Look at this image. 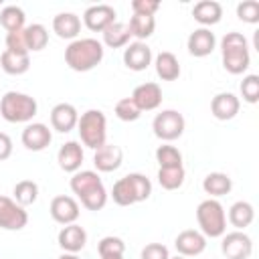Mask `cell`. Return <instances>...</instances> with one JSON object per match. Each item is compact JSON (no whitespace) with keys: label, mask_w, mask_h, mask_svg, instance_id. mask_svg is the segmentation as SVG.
<instances>
[{"label":"cell","mask_w":259,"mask_h":259,"mask_svg":"<svg viewBox=\"0 0 259 259\" xmlns=\"http://www.w3.org/2000/svg\"><path fill=\"white\" fill-rule=\"evenodd\" d=\"M186 47L192 57H208L217 47V36L210 28H196L190 32Z\"/></svg>","instance_id":"e0dca14e"},{"label":"cell","mask_w":259,"mask_h":259,"mask_svg":"<svg viewBox=\"0 0 259 259\" xmlns=\"http://www.w3.org/2000/svg\"><path fill=\"white\" fill-rule=\"evenodd\" d=\"M28 223V214L24 206L8 196H0V229L4 231H20Z\"/></svg>","instance_id":"9c48e42d"},{"label":"cell","mask_w":259,"mask_h":259,"mask_svg":"<svg viewBox=\"0 0 259 259\" xmlns=\"http://www.w3.org/2000/svg\"><path fill=\"white\" fill-rule=\"evenodd\" d=\"M101 259H123V255H103Z\"/></svg>","instance_id":"f6af8a7d"},{"label":"cell","mask_w":259,"mask_h":259,"mask_svg":"<svg viewBox=\"0 0 259 259\" xmlns=\"http://www.w3.org/2000/svg\"><path fill=\"white\" fill-rule=\"evenodd\" d=\"M49 212H51L53 221H57L59 225H73L79 219V202L73 196L59 194L51 200Z\"/></svg>","instance_id":"8fae6325"},{"label":"cell","mask_w":259,"mask_h":259,"mask_svg":"<svg viewBox=\"0 0 259 259\" xmlns=\"http://www.w3.org/2000/svg\"><path fill=\"white\" fill-rule=\"evenodd\" d=\"M152 194V182L148 176L140 172H132L119 178L111 188V198L119 206H130L142 200H148Z\"/></svg>","instance_id":"3957f363"},{"label":"cell","mask_w":259,"mask_h":259,"mask_svg":"<svg viewBox=\"0 0 259 259\" xmlns=\"http://www.w3.org/2000/svg\"><path fill=\"white\" fill-rule=\"evenodd\" d=\"M221 53H223V67L231 75H241L251 65L249 42L241 32H227L221 40Z\"/></svg>","instance_id":"277c9868"},{"label":"cell","mask_w":259,"mask_h":259,"mask_svg":"<svg viewBox=\"0 0 259 259\" xmlns=\"http://www.w3.org/2000/svg\"><path fill=\"white\" fill-rule=\"evenodd\" d=\"M192 16L196 22L202 24V28H206L210 24H217L223 18V6L217 0H200L194 4Z\"/></svg>","instance_id":"cb8c5ba5"},{"label":"cell","mask_w":259,"mask_h":259,"mask_svg":"<svg viewBox=\"0 0 259 259\" xmlns=\"http://www.w3.org/2000/svg\"><path fill=\"white\" fill-rule=\"evenodd\" d=\"M170 259H186V257H182V255H176V257H170Z\"/></svg>","instance_id":"bcb514c9"},{"label":"cell","mask_w":259,"mask_h":259,"mask_svg":"<svg viewBox=\"0 0 259 259\" xmlns=\"http://www.w3.org/2000/svg\"><path fill=\"white\" fill-rule=\"evenodd\" d=\"M121 160H123V152L115 144H103L101 148L95 150V156H93V164L99 172L117 170L121 166Z\"/></svg>","instance_id":"ac0fdd59"},{"label":"cell","mask_w":259,"mask_h":259,"mask_svg":"<svg viewBox=\"0 0 259 259\" xmlns=\"http://www.w3.org/2000/svg\"><path fill=\"white\" fill-rule=\"evenodd\" d=\"M132 38V32H130V26L125 22H113L109 24L105 30H103V42L109 47V49H119V47H127Z\"/></svg>","instance_id":"f1b7e54d"},{"label":"cell","mask_w":259,"mask_h":259,"mask_svg":"<svg viewBox=\"0 0 259 259\" xmlns=\"http://www.w3.org/2000/svg\"><path fill=\"white\" fill-rule=\"evenodd\" d=\"M241 95L247 103H257L259 101V75H247L241 81Z\"/></svg>","instance_id":"8d00e7d4"},{"label":"cell","mask_w":259,"mask_h":259,"mask_svg":"<svg viewBox=\"0 0 259 259\" xmlns=\"http://www.w3.org/2000/svg\"><path fill=\"white\" fill-rule=\"evenodd\" d=\"M10 154H12V140H10L8 134L0 132V162L2 160H8Z\"/></svg>","instance_id":"7bdbcfd3"},{"label":"cell","mask_w":259,"mask_h":259,"mask_svg":"<svg viewBox=\"0 0 259 259\" xmlns=\"http://www.w3.org/2000/svg\"><path fill=\"white\" fill-rule=\"evenodd\" d=\"M24 20H26V16H24V10H22L20 6L10 4V6H4V8L0 10V24H2L8 32H18V30H22V28H24Z\"/></svg>","instance_id":"4dcf8cb0"},{"label":"cell","mask_w":259,"mask_h":259,"mask_svg":"<svg viewBox=\"0 0 259 259\" xmlns=\"http://www.w3.org/2000/svg\"><path fill=\"white\" fill-rule=\"evenodd\" d=\"M156 160H158L160 168H178V166H182V154H180V150L174 148V146H168V144L158 146Z\"/></svg>","instance_id":"e575fe53"},{"label":"cell","mask_w":259,"mask_h":259,"mask_svg":"<svg viewBox=\"0 0 259 259\" xmlns=\"http://www.w3.org/2000/svg\"><path fill=\"white\" fill-rule=\"evenodd\" d=\"M174 247L182 257H196L206 249V237L200 231L186 229L174 239Z\"/></svg>","instance_id":"4fadbf2b"},{"label":"cell","mask_w":259,"mask_h":259,"mask_svg":"<svg viewBox=\"0 0 259 259\" xmlns=\"http://www.w3.org/2000/svg\"><path fill=\"white\" fill-rule=\"evenodd\" d=\"M83 22L89 30H95V32H103L109 24L115 22V10L113 6L109 4H95V6H89L85 12H83Z\"/></svg>","instance_id":"7c38bea8"},{"label":"cell","mask_w":259,"mask_h":259,"mask_svg":"<svg viewBox=\"0 0 259 259\" xmlns=\"http://www.w3.org/2000/svg\"><path fill=\"white\" fill-rule=\"evenodd\" d=\"M158 182L164 190H176L184 184V168H160L158 170Z\"/></svg>","instance_id":"d6a6232c"},{"label":"cell","mask_w":259,"mask_h":259,"mask_svg":"<svg viewBox=\"0 0 259 259\" xmlns=\"http://www.w3.org/2000/svg\"><path fill=\"white\" fill-rule=\"evenodd\" d=\"M123 63L132 71H144L152 63V49L142 40L130 42L123 51Z\"/></svg>","instance_id":"9a60e30c"},{"label":"cell","mask_w":259,"mask_h":259,"mask_svg":"<svg viewBox=\"0 0 259 259\" xmlns=\"http://www.w3.org/2000/svg\"><path fill=\"white\" fill-rule=\"evenodd\" d=\"M253 219H255V208L247 200H237L229 208V221L237 231H243L245 227H249L253 223Z\"/></svg>","instance_id":"83f0119b"},{"label":"cell","mask_w":259,"mask_h":259,"mask_svg":"<svg viewBox=\"0 0 259 259\" xmlns=\"http://www.w3.org/2000/svg\"><path fill=\"white\" fill-rule=\"evenodd\" d=\"M14 198L20 206H28L38 198V184L32 180H20L14 186Z\"/></svg>","instance_id":"836d02e7"},{"label":"cell","mask_w":259,"mask_h":259,"mask_svg":"<svg viewBox=\"0 0 259 259\" xmlns=\"http://www.w3.org/2000/svg\"><path fill=\"white\" fill-rule=\"evenodd\" d=\"M158 8H160V2H158V0H132V10H134V14H148V16H154Z\"/></svg>","instance_id":"b9f144b4"},{"label":"cell","mask_w":259,"mask_h":259,"mask_svg":"<svg viewBox=\"0 0 259 259\" xmlns=\"http://www.w3.org/2000/svg\"><path fill=\"white\" fill-rule=\"evenodd\" d=\"M196 221L204 237H223L227 233V214L219 200L206 198L196 206Z\"/></svg>","instance_id":"8992f818"},{"label":"cell","mask_w":259,"mask_h":259,"mask_svg":"<svg viewBox=\"0 0 259 259\" xmlns=\"http://www.w3.org/2000/svg\"><path fill=\"white\" fill-rule=\"evenodd\" d=\"M71 190L79 196L81 204L89 210H101L107 202V190L99 178L97 172L93 170H81L75 172L71 178Z\"/></svg>","instance_id":"6da1fadb"},{"label":"cell","mask_w":259,"mask_h":259,"mask_svg":"<svg viewBox=\"0 0 259 259\" xmlns=\"http://www.w3.org/2000/svg\"><path fill=\"white\" fill-rule=\"evenodd\" d=\"M0 67L8 75H24L30 67V57H28V53L4 51L0 57Z\"/></svg>","instance_id":"d4e9b609"},{"label":"cell","mask_w":259,"mask_h":259,"mask_svg":"<svg viewBox=\"0 0 259 259\" xmlns=\"http://www.w3.org/2000/svg\"><path fill=\"white\" fill-rule=\"evenodd\" d=\"M77 127H79V138L83 142V146L91 148V150H97L105 144V136H107V121H105V115L103 111L99 109H87L79 121H77Z\"/></svg>","instance_id":"52a82bcc"},{"label":"cell","mask_w":259,"mask_h":259,"mask_svg":"<svg viewBox=\"0 0 259 259\" xmlns=\"http://www.w3.org/2000/svg\"><path fill=\"white\" fill-rule=\"evenodd\" d=\"M103 59V45L97 38H75L65 49V63L79 73L95 69Z\"/></svg>","instance_id":"7a4b0ae2"},{"label":"cell","mask_w":259,"mask_h":259,"mask_svg":"<svg viewBox=\"0 0 259 259\" xmlns=\"http://www.w3.org/2000/svg\"><path fill=\"white\" fill-rule=\"evenodd\" d=\"M97 251H99V257H103V255H123L125 243L119 237L109 235V237H103L97 243Z\"/></svg>","instance_id":"f35d334b"},{"label":"cell","mask_w":259,"mask_h":259,"mask_svg":"<svg viewBox=\"0 0 259 259\" xmlns=\"http://www.w3.org/2000/svg\"><path fill=\"white\" fill-rule=\"evenodd\" d=\"M237 16L243 22L257 24L259 22V2L257 0H243L237 4Z\"/></svg>","instance_id":"74e56055"},{"label":"cell","mask_w":259,"mask_h":259,"mask_svg":"<svg viewBox=\"0 0 259 259\" xmlns=\"http://www.w3.org/2000/svg\"><path fill=\"white\" fill-rule=\"evenodd\" d=\"M115 115H117L121 121H136V119L142 115V111L138 109V105L134 103L132 97H123V99H119V101L115 103Z\"/></svg>","instance_id":"d590c367"},{"label":"cell","mask_w":259,"mask_h":259,"mask_svg":"<svg viewBox=\"0 0 259 259\" xmlns=\"http://www.w3.org/2000/svg\"><path fill=\"white\" fill-rule=\"evenodd\" d=\"M83 148L79 142L71 140V142H65L61 148H59V154H57V162L61 166V170L65 172H79L81 164H83Z\"/></svg>","instance_id":"44dd1931"},{"label":"cell","mask_w":259,"mask_h":259,"mask_svg":"<svg viewBox=\"0 0 259 259\" xmlns=\"http://www.w3.org/2000/svg\"><path fill=\"white\" fill-rule=\"evenodd\" d=\"M24 30V28H22ZM8 32L6 34V51H14V53H28L26 42H24V32Z\"/></svg>","instance_id":"60d3db41"},{"label":"cell","mask_w":259,"mask_h":259,"mask_svg":"<svg viewBox=\"0 0 259 259\" xmlns=\"http://www.w3.org/2000/svg\"><path fill=\"white\" fill-rule=\"evenodd\" d=\"M130 26V32L132 36H136L138 40H146L148 36L154 34V28H156V18L154 16H148V14H134L127 22Z\"/></svg>","instance_id":"f546056e"},{"label":"cell","mask_w":259,"mask_h":259,"mask_svg":"<svg viewBox=\"0 0 259 259\" xmlns=\"http://www.w3.org/2000/svg\"><path fill=\"white\" fill-rule=\"evenodd\" d=\"M53 140V134L49 130V125L45 123H28L24 130H22V144L26 150L30 152H40L45 150Z\"/></svg>","instance_id":"2e32d148"},{"label":"cell","mask_w":259,"mask_h":259,"mask_svg":"<svg viewBox=\"0 0 259 259\" xmlns=\"http://www.w3.org/2000/svg\"><path fill=\"white\" fill-rule=\"evenodd\" d=\"M53 30L57 32L59 38L75 40L81 32V18L73 12H59L53 18Z\"/></svg>","instance_id":"603a6c76"},{"label":"cell","mask_w":259,"mask_h":259,"mask_svg":"<svg viewBox=\"0 0 259 259\" xmlns=\"http://www.w3.org/2000/svg\"><path fill=\"white\" fill-rule=\"evenodd\" d=\"M233 188V180L225 172H210L202 180V190L210 196H225Z\"/></svg>","instance_id":"4316f807"},{"label":"cell","mask_w":259,"mask_h":259,"mask_svg":"<svg viewBox=\"0 0 259 259\" xmlns=\"http://www.w3.org/2000/svg\"><path fill=\"white\" fill-rule=\"evenodd\" d=\"M132 99L140 111H152V109L160 107V103H162V89L158 83H152V81L142 83L134 89Z\"/></svg>","instance_id":"5bb4252c"},{"label":"cell","mask_w":259,"mask_h":259,"mask_svg":"<svg viewBox=\"0 0 259 259\" xmlns=\"http://www.w3.org/2000/svg\"><path fill=\"white\" fill-rule=\"evenodd\" d=\"M22 32H24V42H26L28 53L30 51H42L47 47V42H49V30L38 22L24 26Z\"/></svg>","instance_id":"1f68e13d"},{"label":"cell","mask_w":259,"mask_h":259,"mask_svg":"<svg viewBox=\"0 0 259 259\" xmlns=\"http://www.w3.org/2000/svg\"><path fill=\"white\" fill-rule=\"evenodd\" d=\"M59 259H79V257H77L75 253H65V255H61Z\"/></svg>","instance_id":"ee69618b"},{"label":"cell","mask_w":259,"mask_h":259,"mask_svg":"<svg viewBox=\"0 0 259 259\" xmlns=\"http://www.w3.org/2000/svg\"><path fill=\"white\" fill-rule=\"evenodd\" d=\"M85 243H87V233L83 227H79L75 223L65 225L59 233V245L65 253H77L85 247Z\"/></svg>","instance_id":"7402d4cb"},{"label":"cell","mask_w":259,"mask_h":259,"mask_svg":"<svg viewBox=\"0 0 259 259\" xmlns=\"http://www.w3.org/2000/svg\"><path fill=\"white\" fill-rule=\"evenodd\" d=\"M154 65H156V73H158V77H160L162 81H176V79L180 77V63H178V59L174 57V53L162 51V53L156 57Z\"/></svg>","instance_id":"484cf974"},{"label":"cell","mask_w":259,"mask_h":259,"mask_svg":"<svg viewBox=\"0 0 259 259\" xmlns=\"http://www.w3.org/2000/svg\"><path fill=\"white\" fill-rule=\"evenodd\" d=\"M77 121H79V113L71 103H57L51 109V125L61 134L71 132L77 125Z\"/></svg>","instance_id":"ffe728a7"},{"label":"cell","mask_w":259,"mask_h":259,"mask_svg":"<svg viewBox=\"0 0 259 259\" xmlns=\"http://www.w3.org/2000/svg\"><path fill=\"white\" fill-rule=\"evenodd\" d=\"M221 251L227 259H249L253 253V241L243 231H233L223 235Z\"/></svg>","instance_id":"30bf717a"},{"label":"cell","mask_w":259,"mask_h":259,"mask_svg":"<svg viewBox=\"0 0 259 259\" xmlns=\"http://www.w3.org/2000/svg\"><path fill=\"white\" fill-rule=\"evenodd\" d=\"M241 109V101L237 95L233 93H217L210 101V113L221 119V121H227V119H233Z\"/></svg>","instance_id":"d6986e66"},{"label":"cell","mask_w":259,"mask_h":259,"mask_svg":"<svg viewBox=\"0 0 259 259\" xmlns=\"http://www.w3.org/2000/svg\"><path fill=\"white\" fill-rule=\"evenodd\" d=\"M152 130H154L156 138H160L164 142L178 140L184 134V117L176 109H164L154 117Z\"/></svg>","instance_id":"ba28073f"},{"label":"cell","mask_w":259,"mask_h":259,"mask_svg":"<svg viewBox=\"0 0 259 259\" xmlns=\"http://www.w3.org/2000/svg\"><path fill=\"white\" fill-rule=\"evenodd\" d=\"M36 99L20 91H8L0 99V115L10 123L30 121L36 115Z\"/></svg>","instance_id":"5b68a950"},{"label":"cell","mask_w":259,"mask_h":259,"mask_svg":"<svg viewBox=\"0 0 259 259\" xmlns=\"http://www.w3.org/2000/svg\"><path fill=\"white\" fill-rule=\"evenodd\" d=\"M140 259H170V253H168V247L162 243H148L142 249Z\"/></svg>","instance_id":"ab89813d"}]
</instances>
